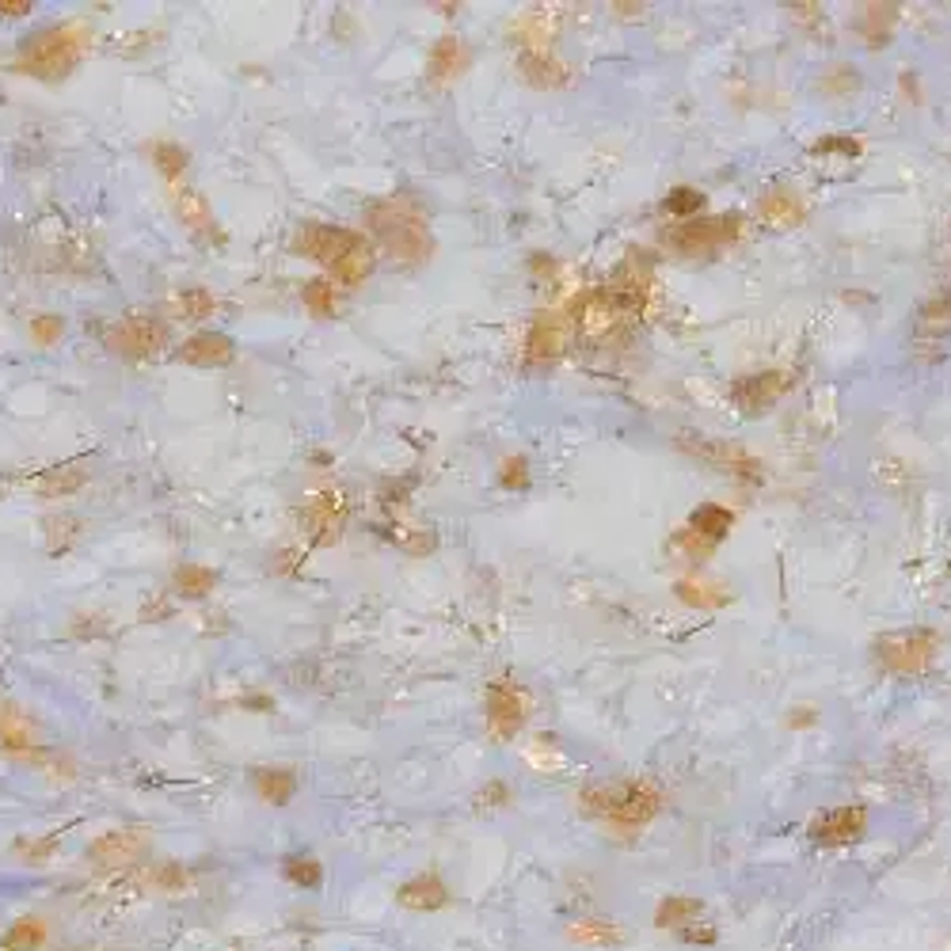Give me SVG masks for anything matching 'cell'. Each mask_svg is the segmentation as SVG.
Here are the masks:
<instances>
[{
  "label": "cell",
  "mask_w": 951,
  "mask_h": 951,
  "mask_svg": "<svg viewBox=\"0 0 951 951\" xmlns=\"http://www.w3.org/2000/svg\"><path fill=\"white\" fill-rule=\"evenodd\" d=\"M297 252H305L308 260H316L320 267H328L339 282H362L373 271V252L358 233L350 229H331V225H305L297 233Z\"/></svg>",
  "instance_id": "1"
},
{
  "label": "cell",
  "mask_w": 951,
  "mask_h": 951,
  "mask_svg": "<svg viewBox=\"0 0 951 951\" xmlns=\"http://www.w3.org/2000/svg\"><path fill=\"white\" fill-rule=\"evenodd\" d=\"M76 57H81V39H76V31L50 28L23 42L15 65H20L23 73L39 76V81H62V76L73 73Z\"/></svg>",
  "instance_id": "2"
},
{
  "label": "cell",
  "mask_w": 951,
  "mask_h": 951,
  "mask_svg": "<svg viewBox=\"0 0 951 951\" xmlns=\"http://www.w3.org/2000/svg\"><path fill=\"white\" fill-rule=\"evenodd\" d=\"M370 225L377 240H381L389 252H397L400 260L415 263L419 255L426 252V229L419 218H411V213L404 210L400 202H389V205H377V210L370 213Z\"/></svg>",
  "instance_id": "3"
},
{
  "label": "cell",
  "mask_w": 951,
  "mask_h": 951,
  "mask_svg": "<svg viewBox=\"0 0 951 951\" xmlns=\"http://www.w3.org/2000/svg\"><path fill=\"white\" fill-rule=\"evenodd\" d=\"M103 342L123 358H152L165 350L168 324L157 320V316H123V320L110 324Z\"/></svg>",
  "instance_id": "4"
},
{
  "label": "cell",
  "mask_w": 951,
  "mask_h": 951,
  "mask_svg": "<svg viewBox=\"0 0 951 951\" xmlns=\"http://www.w3.org/2000/svg\"><path fill=\"white\" fill-rule=\"evenodd\" d=\"M179 358L191 366H229L236 358V342L221 331H199L179 347Z\"/></svg>",
  "instance_id": "5"
},
{
  "label": "cell",
  "mask_w": 951,
  "mask_h": 951,
  "mask_svg": "<svg viewBox=\"0 0 951 951\" xmlns=\"http://www.w3.org/2000/svg\"><path fill=\"white\" fill-rule=\"evenodd\" d=\"M176 213H179V221H183V225L191 229L194 236H218L221 240L218 221H213L210 205H205L194 191H187V187H176Z\"/></svg>",
  "instance_id": "6"
},
{
  "label": "cell",
  "mask_w": 951,
  "mask_h": 951,
  "mask_svg": "<svg viewBox=\"0 0 951 951\" xmlns=\"http://www.w3.org/2000/svg\"><path fill=\"white\" fill-rule=\"evenodd\" d=\"M213 308H218V302H213V294H210V289H202V286L179 289V294L171 297V313H176L179 320H191V324L205 320Z\"/></svg>",
  "instance_id": "7"
},
{
  "label": "cell",
  "mask_w": 951,
  "mask_h": 951,
  "mask_svg": "<svg viewBox=\"0 0 951 951\" xmlns=\"http://www.w3.org/2000/svg\"><path fill=\"white\" fill-rule=\"evenodd\" d=\"M149 157H152V165H157V171L168 179V183H179V179L187 176V165H191L187 149H183V145H176V141H152Z\"/></svg>",
  "instance_id": "8"
},
{
  "label": "cell",
  "mask_w": 951,
  "mask_h": 951,
  "mask_svg": "<svg viewBox=\"0 0 951 951\" xmlns=\"http://www.w3.org/2000/svg\"><path fill=\"white\" fill-rule=\"evenodd\" d=\"M213 587H218V575H213L210 568H202V563H183V568L176 571V594L179 598L199 602V598L213 594Z\"/></svg>",
  "instance_id": "9"
},
{
  "label": "cell",
  "mask_w": 951,
  "mask_h": 951,
  "mask_svg": "<svg viewBox=\"0 0 951 951\" xmlns=\"http://www.w3.org/2000/svg\"><path fill=\"white\" fill-rule=\"evenodd\" d=\"M302 297H305V305L313 308L316 316H324V313H331V308H336V286H331V282H324V278L308 282Z\"/></svg>",
  "instance_id": "10"
},
{
  "label": "cell",
  "mask_w": 951,
  "mask_h": 951,
  "mask_svg": "<svg viewBox=\"0 0 951 951\" xmlns=\"http://www.w3.org/2000/svg\"><path fill=\"white\" fill-rule=\"evenodd\" d=\"M62 336H65L62 316H34V320H31V339L39 342V347H54Z\"/></svg>",
  "instance_id": "11"
},
{
  "label": "cell",
  "mask_w": 951,
  "mask_h": 951,
  "mask_svg": "<svg viewBox=\"0 0 951 951\" xmlns=\"http://www.w3.org/2000/svg\"><path fill=\"white\" fill-rule=\"evenodd\" d=\"M260 788H263V795H267V800L282 803L289 792H294V776H289V773H260Z\"/></svg>",
  "instance_id": "12"
},
{
  "label": "cell",
  "mask_w": 951,
  "mask_h": 951,
  "mask_svg": "<svg viewBox=\"0 0 951 951\" xmlns=\"http://www.w3.org/2000/svg\"><path fill=\"white\" fill-rule=\"evenodd\" d=\"M0 12L12 20V12H31V4H0Z\"/></svg>",
  "instance_id": "13"
}]
</instances>
